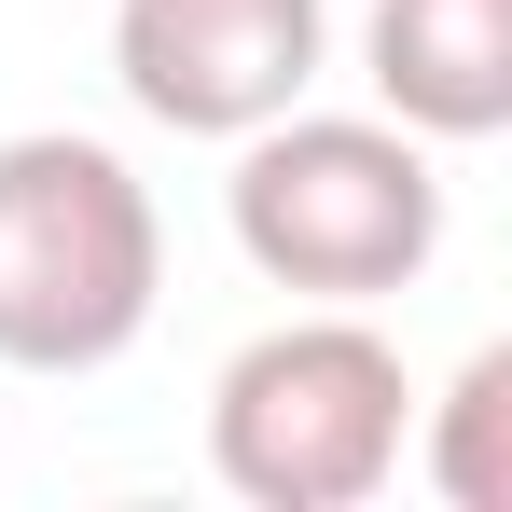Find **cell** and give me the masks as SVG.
Segmentation results:
<instances>
[{
  "mask_svg": "<svg viewBox=\"0 0 512 512\" xmlns=\"http://www.w3.org/2000/svg\"><path fill=\"white\" fill-rule=\"evenodd\" d=\"M222 222H236L263 291H291V305H388L443 250V167L388 111H305L291 97L277 125L236 139Z\"/></svg>",
  "mask_w": 512,
  "mask_h": 512,
  "instance_id": "6da1fadb",
  "label": "cell"
},
{
  "mask_svg": "<svg viewBox=\"0 0 512 512\" xmlns=\"http://www.w3.org/2000/svg\"><path fill=\"white\" fill-rule=\"evenodd\" d=\"M167 305L153 180L84 125L0 139V374H111Z\"/></svg>",
  "mask_w": 512,
  "mask_h": 512,
  "instance_id": "7a4b0ae2",
  "label": "cell"
},
{
  "mask_svg": "<svg viewBox=\"0 0 512 512\" xmlns=\"http://www.w3.org/2000/svg\"><path fill=\"white\" fill-rule=\"evenodd\" d=\"M416 457V374L360 305H305L222 360L208 388V471L250 512H360Z\"/></svg>",
  "mask_w": 512,
  "mask_h": 512,
  "instance_id": "3957f363",
  "label": "cell"
},
{
  "mask_svg": "<svg viewBox=\"0 0 512 512\" xmlns=\"http://www.w3.org/2000/svg\"><path fill=\"white\" fill-rule=\"evenodd\" d=\"M333 70V0H111V84L167 139H250Z\"/></svg>",
  "mask_w": 512,
  "mask_h": 512,
  "instance_id": "277c9868",
  "label": "cell"
},
{
  "mask_svg": "<svg viewBox=\"0 0 512 512\" xmlns=\"http://www.w3.org/2000/svg\"><path fill=\"white\" fill-rule=\"evenodd\" d=\"M360 84L429 153H471L512 125V0H374L360 14Z\"/></svg>",
  "mask_w": 512,
  "mask_h": 512,
  "instance_id": "5b68a950",
  "label": "cell"
},
{
  "mask_svg": "<svg viewBox=\"0 0 512 512\" xmlns=\"http://www.w3.org/2000/svg\"><path fill=\"white\" fill-rule=\"evenodd\" d=\"M429 485L443 512H512V346H471L429 402Z\"/></svg>",
  "mask_w": 512,
  "mask_h": 512,
  "instance_id": "8992f818",
  "label": "cell"
}]
</instances>
